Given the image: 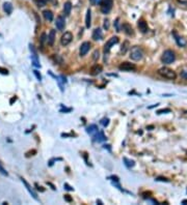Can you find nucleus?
Wrapping results in <instances>:
<instances>
[{
	"instance_id": "nucleus-27",
	"label": "nucleus",
	"mask_w": 187,
	"mask_h": 205,
	"mask_svg": "<svg viewBox=\"0 0 187 205\" xmlns=\"http://www.w3.org/2000/svg\"><path fill=\"white\" fill-rule=\"evenodd\" d=\"M33 74H35V76L37 77V79L39 80V81H41V80H42V76H41V74H40V72H39V71L35 69V71H33Z\"/></svg>"
},
{
	"instance_id": "nucleus-5",
	"label": "nucleus",
	"mask_w": 187,
	"mask_h": 205,
	"mask_svg": "<svg viewBox=\"0 0 187 205\" xmlns=\"http://www.w3.org/2000/svg\"><path fill=\"white\" fill-rule=\"evenodd\" d=\"M117 43H119V37L117 36H112L111 38H109V40H108L104 46V52L109 53V51H110V49H111L112 46H115V45L117 44Z\"/></svg>"
},
{
	"instance_id": "nucleus-41",
	"label": "nucleus",
	"mask_w": 187,
	"mask_h": 205,
	"mask_svg": "<svg viewBox=\"0 0 187 205\" xmlns=\"http://www.w3.org/2000/svg\"><path fill=\"white\" fill-rule=\"evenodd\" d=\"M72 109H62V110H60L61 112H70Z\"/></svg>"
},
{
	"instance_id": "nucleus-33",
	"label": "nucleus",
	"mask_w": 187,
	"mask_h": 205,
	"mask_svg": "<svg viewBox=\"0 0 187 205\" xmlns=\"http://www.w3.org/2000/svg\"><path fill=\"white\" fill-rule=\"evenodd\" d=\"M92 58H94V60H97L98 58H99V51H98V50H96L95 52H94V56H92Z\"/></svg>"
},
{
	"instance_id": "nucleus-18",
	"label": "nucleus",
	"mask_w": 187,
	"mask_h": 205,
	"mask_svg": "<svg viewBox=\"0 0 187 205\" xmlns=\"http://www.w3.org/2000/svg\"><path fill=\"white\" fill-rule=\"evenodd\" d=\"M101 72H102V67L98 64L94 65V67H92V69H90V74H92V76H97V75H99Z\"/></svg>"
},
{
	"instance_id": "nucleus-26",
	"label": "nucleus",
	"mask_w": 187,
	"mask_h": 205,
	"mask_svg": "<svg viewBox=\"0 0 187 205\" xmlns=\"http://www.w3.org/2000/svg\"><path fill=\"white\" fill-rule=\"evenodd\" d=\"M181 76H182L185 80H187V67H184V69L181 71Z\"/></svg>"
},
{
	"instance_id": "nucleus-17",
	"label": "nucleus",
	"mask_w": 187,
	"mask_h": 205,
	"mask_svg": "<svg viewBox=\"0 0 187 205\" xmlns=\"http://www.w3.org/2000/svg\"><path fill=\"white\" fill-rule=\"evenodd\" d=\"M71 10H72V3H71L70 1H68V2H66L65 4H63V14H65L67 17L70 16Z\"/></svg>"
},
{
	"instance_id": "nucleus-3",
	"label": "nucleus",
	"mask_w": 187,
	"mask_h": 205,
	"mask_svg": "<svg viewBox=\"0 0 187 205\" xmlns=\"http://www.w3.org/2000/svg\"><path fill=\"white\" fill-rule=\"evenodd\" d=\"M142 56H144L142 50L140 49L139 47H137V46L133 47L132 49H131V51H130V58L132 60H134V61L140 60L142 58Z\"/></svg>"
},
{
	"instance_id": "nucleus-35",
	"label": "nucleus",
	"mask_w": 187,
	"mask_h": 205,
	"mask_svg": "<svg viewBox=\"0 0 187 205\" xmlns=\"http://www.w3.org/2000/svg\"><path fill=\"white\" fill-rule=\"evenodd\" d=\"M115 26L117 28V31H120V27H119V19H117L115 22Z\"/></svg>"
},
{
	"instance_id": "nucleus-38",
	"label": "nucleus",
	"mask_w": 187,
	"mask_h": 205,
	"mask_svg": "<svg viewBox=\"0 0 187 205\" xmlns=\"http://www.w3.org/2000/svg\"><path fill=\"white\" fill-rule=\"evenodd\" d=\"M0 172L2 173V174H4V175H8V172H5V170L1 167V166H0Z\"/></svg>"
},
{
	"instance_id": "nucleus-32",
	"label": "nucleus",
	"mask_w": 187,
	"mask_h": 205,
	"mask_svg": "<svg viewBox=\"0 0 187 205\" xmlns=\"http://www.w3.org/2000/svg\"><path fill=\"white\" fill-rule=\"evenodd\" d=\"M167 112H170V109H163V110H159V111H157V114H163V113H167Z\"/></svg>"
},
{
	"instance_id": "nucleus-10",
	"label": "nucleus",
	"mask_w": 187,
	"mask_h": 205,
	"mask_svg": "<svg viewBox=\"0 0 187 205\" xmlns=\"http://www.w3.org/2000/svg\"><path fill=\"white\" fill-rule=\"evenodd\" d=\"M21 180H22V182L24 183V185H25V188H26V190L28 191V192H29V194L31 196H32L33 197V199H35V200H37V193H35V191H33V189L31 188V186H30L29 184H28V182L26 180H25L24 178H21Z\"/></svg>"
},
{
	"instance_id": "nucleus-28",
	"label": "nucleus",
	"mask_w": 187,
	"mask_h": 205,
	"mask_svg": "<svg viewBox=\"0 0 187 205\" xmlns=\"http://www.w3.org/2000/svg\"><path fill=\"white\" fill-rule=\"evenodd\" d=\"M108 123H109V119L108 118H103L102 120H101V124H102L103 126H107Z\"/></svg>"
},
{
	"instance_id": "nucleus-22",
	"label": "nucleus",
	"mask_w": 187,
	"mask_h": 205,
	"mask_svg": "<svg viewBox=\"0 0 187 205\" xmlns=\"http://www.w3.org/2000/svg\"><path fill=\"white\" fill-rule=\"evenodd\" d=\"M3 10H4V12H6V14H12V5L10 4V2H5L4 4H3Z\"/></svg>"
},
{
	"instance_id": "nucleus-15",
	"label": "nucleus",
	"mask_w": 187,
	"mask_h": 205,
	"mask_svg": "<svg viewBox=\"0 0 187 205\" xmlns=\"http://www.w3.org/2000/svg\"><path fill=\"white\" fill-rule=\"evenodd\" d=\"M103 37V33H102V30L100 29V28H96L94 30V32H92V38L95 40H102Z\"/></svg>"
},
{
	"instance_id": "nucleus-21",
	"label": "nucleus",
	"mask_w": 187,
	"mask_h": 205,
	"mask_svg": "<svg viewBox=\"0 0 187 205\" xmlns=\"http://www.w3.org/2000/svg\"><path fill=\"white\" fill-rule=\"evenodd\" d=\"M43 16L45 18V20L49 21V22H51V21L53 20V12H51V10H44Z\"/></svg>"
},
{
	"instance_id": "nucleus-8",
	"label": "nucleus",
	"mask_w": 187,
	"mask_h": 205,
	"mask_svg": "<svg viewBox=\"0 0 187 205\" xmlns=\"http://www.w3.org/2000/svg\"><path fill=\"white\" fill-rule=\"evenodd\" d=\"M90 49V43L88 42H84L81 46H80V50H79V54L80 56H84Z\"/></svg>"
},
{
	"instance_id": "nucleus-16",
	"label": "nucleus",
	"mask_w": 187,
	"mask_h": 205,
	"mask_svg": "<svg viewBox=\"0 0 187 205\" xmlns=\"http://www.w3.org/2000/svg\"><path fill=\"white\" fill-rule=\"evenodd\" d=\"M54 40H55V30H50L49 32V35L47 37V42H48V45L49 46H52L54 44Z\"/></svg>"
},
{
	"instance_id": "nucleus-40",
	"label": "nucleus",
	"mask_w": 187,
	"mask_h": 205,
	"mask_svg": "<svg viewBox=\"0 0 187 205\" xmlns=\"http://www.w3.org/2000/svg\"><path fill=\"white\" fill-rule=\"evenodd\" d=\"M110 178H112V180H115V181H119V177L117 176H111Z\"/></svg>"
},
{
	"instance_id": "nucleus-29",
	"label": "nucleus",
	"mask_w": 187,
	"mask_h": 205,
	"mask_svg": "<svg viewBox=\"0 0 187 205\" xmlns=\"http://www.w3.org/2000/svg\"><path fill=\"white\" fill-rule=\"evenodd\" d=\"M104 28L106 30L109 29V20H108V19H105L104 20Z\"/></svg>"
},
{
	"instance_id": "nucleus-12",
	"label": "nucleus",
	"mask_w": 187,
	"mask_h": 205,
	"mask_svg": "<svg viewBox=\"0 0 187 205\" xmlns=\"http://www.w3.org/2000/svg\"><path fill=\"white\" fill-rule=\"evenodd\" d=\"M92 138H94V141H96V142H103V141L106 140V137H105L104 133L100 131H98L97 133L92 136Z\"/></svg>"
},
{
	"instance_id": "nucleus-11",
	"label": "nucleus",
	"mask_w": 187,
	"mask_h": 205,
	"mask_svg": "<svg viewBox=\"0 0 187 205\" xmlns=\"http://www.w3.org/2000/svg\"><path fill=\"white\" fill-rule=\"evenodd\" d=\"M55 25H56V28H57L58 30H63L65 29V26H66L65 19H63L61 16L57 17V19H56V21H55Z\"/></svg>"
},
{
	"instance_id": "nucleus-13",
	"label": "nucleus",
	"mask_w": 187,
	"mask_h": 205,
	"mask_svg": "<svg viewBox=\"0 0 187 205\" xmlns=\"http://www.w3.org/2000/svg\"><path fill=\"white\" fill-rule=\"evenodd\" d=\"M137 25H138V28H139V30L142 33H146L149 31V27H148V24L145 20H139Z\"/></svg>"
},
{
	"instance_id": "nucleus-37",
	"label": "nucleus",
	"mask_w": 187,
	"mask_h": 205,
	"mask_svg": "<svg viewBox=\"0 0 187 205\" xmlns=\"http://www.w3.org/2000/svg\"><path fill=\"white\" fill-rule=\"evenodd\" d=\"M65 189H66V190H68V191H73V188H71V186L68 184V183H65Z\"/></svg>"
},
{
	"instance_id": "nucleus-31",
	"label": "nucleus",
	"mask_w": 187,
	"mask_h": 205,
	"mask_svg": "<svg viewBox=\"0 0 187 205\" xmlns=\"http://www.w3.org/2000/svg\"><path fill=\"white\" fill-rule=\"evenodd\" d=\"M0 74H3V75H8V71L4 67H0Z\"/></svg>"
},
{
	"instance_id": "nucleus-9",
	"label": "nucleus",
	"mask_w": 187,
	"mask_h": 205,
	"mask_svg": "<svg viewBox=\"0 0 187 205\" xmlns=\"http://www.w3.org/2000/svg\"><path fill=\"white\" fill-rule=\"evenodd\" d=\"M173 34H174L175 36V40H176V43H177V45L179 46V47H185L187 45V42L186 40H185L184 37L182 36H179V35L177 34V32H173Z\"/></svg>"
},
{
	"instance_id": "nucleus-36",
	"label": "nucleus",
	"mask_w": 187,
	"mask_h": 205,
	"mask_svg": "<svg viewBox=\"0 0 187 205\" xmlns=\"http://www.w3.org/2000/svg\"><path fill=\"white\" fill-rule=\"evenodd\" d=\"M90 2H92L94 5H97V4H100L101 0H90Z\"/></svg>"
},
{
	"instance_id": "nucleus-19",
	"label": "nucleus",
	"mask_w": 187,
	"mask_h": 205,
	"mask_svg": "<svg viewBox=\"0 0 187 205\" xmlns=\"http://www.w3.org/2000/svg\"><path fill=\"white\" fill-rule=\"evenodd\" d=\"M98 131H99V129H98V126L96 125V124H92V125H90L86 129L87 134H90V136H94V135H95Z\"/></svg>"
},
{
	"instance_id": "nucleus-39",
	"label": "nucleus",
	"mask_w": 187,
	"mask_h": 205,
	"mask_svg": "<svg viewBox=\"0 0 187 205\" xmlns=\"http://www.w3.org/2000/svg\"><path fill=\"white\" fill-rule=\"evenodd\" d=\"M35 186H37V190H40L41 192H44V189H41L42 186H39V184H37V183H35Z\"/></svg>"
},
{
	"instance_id": "nucleus-42",
	"label": "nucleus",
	"mask_w": 187,
	"mask_h": 205,
	"mask_svg": "<svg viewBox=\"0 0 187 205\" xmlns=\"http://www.w3.org/2000/svg\"><path fill=\"white\" fill-rule=\"evenodd\" d=\"M97 203H99L100 205H102V202H101V201H100V200H97Z\"/></svg>"
},
{
	"instance_id": "nucleus-24",
	"label": "nucleus",
	"mask_w": 187,
	"mask_h": 205,
	"mask_svg": "<svg viewBox=\"0 0 187 205\" xmlns=\"http://www.w3.org/2000/svg\"><path fill=\"white\" fill-rule=\"evenodd\" d=\"M47 1L48 0H35V2L37 4V6H44V5H46Z\"/></svg>"
},
{
	"instance_id": "nucleus-6",
	"label": "nucleus",
	"mask_w": 187,
	"mask_h": 205,
	"mask_svg": "<svg viewBox=\"0 0 187 205\" xmlns=\"http://www.w3.org/2000/svg\"><path fill=\"white\" fill-rule=\"evenodd\" d=\"M119 69L121 71H125V72H132V71L136 69V67L133 63H130V62H122Z\"/></svg>"
},
{
	"instance_id": "nucleus-4",
	"label": "nucleus",
	"mask_w": 187,
	"mask_h": 205,
	"mask_svg": "<svg viewBox=\"0 0 187 205\" xmlns=\"http://www.w3.org/2000/svg\"><path fill=\"white\" fill-rule=\"evenodd\" d=\"M112 0H101L100 2V5H101V12L103 14H108V12L111 10L112 8Z\"/></svg>"
},
{
	"instance_id": "nucleus-25",
	"label": "nucleus",
	"mask_w": 187,
	"mask_h": 205,
	"mask_svg": "<svg viewBox=\"0 0 187 205\" xmlns=\"http://www.w3.org/2000/svg\"><path fill=\"white\" fill-rule=\"evenodd\" d=\"M128 46H129V43H128V42H125L124 46H123L124 48H122V50H121V52H122L123 54H125V53H126V51L128 50Z\"/></svg>"
},
{
	"instance_id": "nucleus-34",
	"label": "nucleus",
	"mask_w": 187,
	"mask_h": 205,
	"mask_svg": "<svg viewBox=\"0 0 187 205\" xmlns=\"http://www.w3.org/2000/svg\"><path fill=\"white\" fill-rule=\"evenodd\" d=\"M65 200L68 201V202H72L73 199L70 197V195H65Z\"/></svg>"
},
{
	"instance_id": "nucleus-7",
	"label": "nucleus",
	"mask_w": 187,
	"mask_h": 205,
	"mask_svg": "<svg viewBox=\"0 0 187 205\" xmlns=\"http://www.w3.org/2000/svg\"><path fill=\"white\" fill-rule=\"evenodd\" d=\"M73 40V35L71 32H65L62 34L61 38H60V43H61L62 46H68L70 44Z\"/></svg>"
},
{
	"instance_id": "nucleus-23",
	"label": "nucleus",
	"mask_w": 187,
	"mask_h": 205,
	"mask_svg": "<svg viewBox=\"0 0 187 205\" xmlns=\"http://www.w3.org/2000/svg\"><path fill=\"white\" fill-rule=\"evenodd\" d=\"M124 162H125V165L127 166L128 168H132L133 166L135 165L134 161H131V160H128L127 158H124Z\"/></svg>"
},
{
	"instance_id": "nucleus-30",
	"label": "nucleus",
	"mask_w": 187,
	"mask_h": 205,
	"mask_svg": "<svg viewBox=\"0 0 187 205\" xmlns=\"http://www.w3.org/2000/svg\"><path fill=\"white\" fill-rule=\"evenodd\" d=\"M155 180H157V181H166V182H170V179H167V178H165V177H157Z\"/></svg>"
},
{
	"instance_id": "nucleus-14",
	"label": "nucleus",
	"mask_w": 187,
	"mask_h": 205,
	"mask_svg": "<svg viewBox=\"0 0 187 205\" xmlns=\"http://www.w3.org/2000/svg\"><path fill=\"white\" fill-rule=\"evenodd\" d=\"M122 28L123 30H124V32L128 35H133V33H134L133 28L131 27V25H129L128 23H124V24L122 25Z\"/></svg>"
},
{
	"instance_id": "nucleus-1",
	"label": "nucleus",
	"mask_w": 187,
	"mask_h": 205,
	"mask_svg": "<svg viewBox=\"0 0 187 205\" xmlns=\"http://www.w3.org/2000/svg\"><path fill=\"white\" fill-rule=\"evenodd\" d=\"M158 74L161 77H163V78L168 79V80H175L177 78L176 72H174L173 69H170V67H163L158 69Z\"/></svg>"
},
{
	"instance_id": "nucleus-43",
	"label": "nucleus",
	"mask_w": 187,
	"mask_h": 205,
	"mask_svg": "<svg viewBox=\"0 0 187 205\" xmlns=\"http://www.w3.org/2000/svg\"><path fill=\"white\" fill-rule=\"evenodd\" d=\"M183 204H187V200H184V201H183Z\"/></svg>"
},
{
	"instance_id": "nucleus-20",
	"label": "nucleus",
	"mask_w": 187,
	"mask_h": 205,
	"mask_svg": "<svg viewBox=\"0 0 187 205\" xmlns=\"http://www.w3.org/2000/svg\"><path fill=\"white\" fill-rule=\"evenodd\" d=\"M90 21H92V12H90V10L88 8L86 12V17H85V25H86L87 28L90 27Z\"/></svg>"
},
{
	"instance_id": "nucleus-2",
	"label": "nucleus",
	"mask_w": 187,
	"mask_h": 205,
	"mask_svg": "<svg viewBox=\"0 0 187 205\" xmlns=\"http://www.w3.org/2000/svg\"><path fill=\"white\" fill-rule=\"evenodd\" d=\"M176 60V54H175L174 51L172 50H166L164 52L162 53L161 56V61L164 63V64H170Z\"/></svg>"
}]
</instances>
